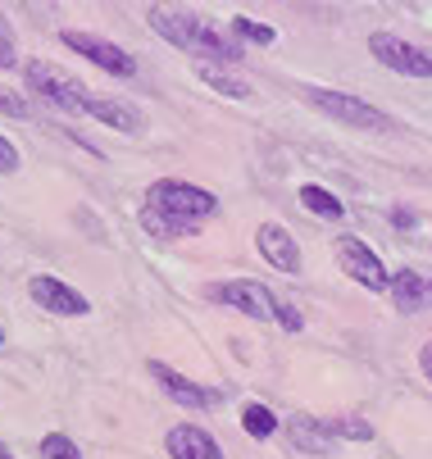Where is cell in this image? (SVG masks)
<instances>
[{
  "label": "cell",
  "instance_id": "obj_1",
  "mask_svg": "<svg viewBox=\"0 0 432 459\" xmlns=\"http://www.w3.org/2000/svg\"><path fill=\"white\" fill-rule=\"evenodd\" d=\"M214 214H219V201L210 191H201L192 182H177V178H164L146 191L142 228L155 241H177V237H192L196 228H205Z\"/></svg>",
  "mask_w": 432,
  "mask_h": 459
},
{
  "label": "cell",
  "instance_id": "obj_2",
  "mask_svg": "<svg viewBox=\"0 0 432 459\" xmlns=\"http://www.w3.org/2000/svg\"><path fill=\"white\" fill-rule=\"evenodd\" d=\"M151 28L177 46V50H192V55H205V59H223V64H237L241 59V46L228 41L214 23H205L201 14L192 10H177V5H151Z\"/></svg>",
  "mask_w": 432,
  "mask_h": 459
},
{
  "label": "cell",
  "instance_id": "obj_3",
  "mask_svg": "<svg viewBox=\"0 0 432 459\" xmlns=\"http://www.w3.org/2000/svg\"><path fill=\"white\" fill-rule=\"evenodd\" d=\"M23 78H28V87H32L41 100H50L55 109H69V114H82V109H87V96H91V91H87L73 74L55 69L50 59H28Z\"/></svg>",
  "mask_w": 432,
  "mask_h": 459
},
{
  "label": "cell",
  "instance_id": "obj_4",
  "mask_svg": "<svg viewBox=\"0 0 432 459\" xmlns=\"http://www.w3.org/2000/svg\"><path fill=\"white\" fill-rule=\"evenodd\" d=\"M305 96H310V105H315V109H324V114H328V118H337V123L368 127V133H392V127H396L383 109L364 105L359 96H346V91H324V87H310Z\"/></svg>",
  "mask_w": 432,
  "mask_h": 459
},
{
  "label": "cell",
  "instance_id": "obj_5",
  "mask_svg": "<svg viewBox=\"0 0 432 459\" xmlns=\"http://www.w3.org/2000/svg\"><path fill=\"white\" fill-rule=\"evenodd\" d=\"M368 50H374V59L383 64V69L392 74H405V78H432V55L392 37V32H374L368 37Z\"/></svg>",
  "mask_w": 432,
  "mask_h": 459
},
{
  "label": "cell",
  "instance_id": "obj_6",
  "mask_svg": "<svg viewBox=\"0 0 432 459\" xmlns=\"http://www.w3.org/2000/svg\"><path fill=\"white\" fill-rule=\"evenodd\" d=\"M337 264H341V273L350 278V282H359V287H368V291H387V269H383V259L368 250L359 237H341L337 241Z\"/></svg>",
  "mask_w": 432,
  "mask_h": 459
},
{
  "label": "cell",
  "instance_id": "obj_7",
  "mask_svg": "<svg viewBox=\"0 0 432 459\" xmlns=\"http://www.w3.org/2000/svg\"><path fill=\"white\" fill-rule=\"evenodd\" d=\"M59 41H65L69 50H78L82 59H91V64H100V69H109V74H118V78H133L137 74V59L123 50V46H114V41H105V37H96V32H59Z\"/></svg>",
  "mask_w": 432,
  "mask_h": 459
},
{
  "label": "cell",
  "instance_id": "obj_8",
  "mask_svg": "<svg viewBox=\"0 0 432 459\" xmlns=\"http://www.w3.org/2000/svg\"><path fill=\"white\" fill-rule=\"evenodd\" d=\"M28 296H32L46 314H59V318H82V314L91 309L82 291H73L69 282H59V278H50V273H37V278L28 282Z\"/></svg>",
  "mask_w": 432,
  "mask_h": 459
},
{
  "label": "cell",
  "instance_id": "obj_9",
  "mask_svg": "<svg viewBox=\"0 0 432 459\" xmlns=\"http://www.w3.org/2000/svg\"><path fill=\"white\" fill-rule=\"evenodd\" d=\"M210 300H219V305H237L241 314H251V318H273V314H278V300H273L269 287H260L255 278H237V282L210 287Z\"/></svg>",
  "mask_w": 432,
  "mask_h": 459
},
{
  "label": "cell",
  "instance_id": "obj_10",
  "mask_svg": "<svg viewBox=\"0 0 432 459\" xmlns=\"http://www.w3.org/2000/svg\"><path fill=\"white\" fill-rule=\"evenodd\" d=\"M151 377L164 386V396H168V401L187 405V410H205V405H214V401H219V391H205V386H196L192 377L173 373L168 364H151Z\"/></svg>",
  "mask_w": 432,
  "mask_h": 459
},
{
  "label": "cell",
  "instance_id": "obj_11",
  "mask_svg": "<svg viewBox=\"0 0 432 459\" xmlns=\"http://www.w3.org/2000/svg\"><path fill=\"white\" fill-rule=\"evenodd\" d=\"M255 246H260V255L269 259V264H273L278 273H296V269H300V246L291 241V232H287V228L264 223V228L255 232Z\"/></svg>",
  "mask_w": 432,
  "mask_h": 459
},
{
  "label": "cell",
  "instance_id": "obj_12",
  "mask_svg": "<svg viewBox=\"0 0 432 459\" xmlns=\"http://www.w3.org/2000/svg\"><path fill=\"white\" fill-rule=\"evenodd\" d=\"M387 296H392V305H396L401 314H419V309L432 305V278H423V273H414V269H401V273H392Z\"/></svg>",
  "mask_w": 432,
  "mask_h": 459
},
{
  "label": "cell",
  "instance_id": "obj_13",
  "mask_svg": "<svg viewBox=\"0 0 432 459\" xmlns=\"http://www.w3.org/2000/svg\"><path fill=\"white\" fill-rule=\"evenodd\" d=\"M87 114L91 118H100V123H109L114 133H142L146 127V118H142V109L137 105H128V100H118V96H87Z\"/></svg>",
  "mask_w": 432,
  "mask_h": 459
},
{
  "label": "cell",
  "instance_id": "obj_14",
  "mask_svg": "<svg viewBox=\"0 0 432 459\" xmlns=\"http://www.w3.org/2000/svg\"><path fill=\"white\" fill-rule=\"evenodd\" d=\"M164 446H168V455H173V459H223L219 441H214L205 428H192V423L173 428Z\"/></svg>",
  "mask_w": 432,
  "mask_h": 459
},
{
  "label": "cell",
  "instance_id": "obj_15",
  "mask_svg": "<svg viewBox=\"0 0 432 459\" xmlns=\"http://www.w3.org/2000/svg\"><path fill=\"white\" fill-rule=\"evenodd\" d=\"M291 446L305 450V455H328L337 446V428L333 423H319L310 414H296L291 419Z\"/></svg>",
  "mask_w": 432,
  "mask_h": 459
},
{
  "label": "cell",
  "instance_id": "obj_16",
  "mask_svg": "<svg viewBox=\"0 0 432 459\" xmlns=\"http://www.w3.org/2000/svg\"><path fill=\"white\" fill-rule=\"evenodd\" d=\"M300 205L310 210L315 219H341V214H346V205L337 201V195L324 191V186H315V182H310V186H300Z\"/></svg>",
  "mask_w": 432,
  "mask_h": 459
},
{
  "label": "cell",
  "instance_id": "obj_17",
  "mask_svg": "<svg viewBox=\"0 0 432 459\" xmlns=\"http://www.w3.org/2000/svg\"><path fill=\"white\" fill-rule=\"evenodd\" d=\"M196 74H201L205 87H214V91H223V96H232V100H246V96H251V82H241V78L214 69V64H196Z\"/></svg>",
  "mask_w": 432,
  "mask_h": 459
},
{
  "label": "cell",
  "instance_id": "obj_18",
  "mask_svg": "<svg viewBox=\"0 0 432 459\" xmlns=\"http://www.w3.org/2000/svg\"><path fill=\"white\" fill-rule=\"evenodd\" d=\"M241 428L251 432L255 441H264V437H273V432H278V419H273V410H269V405H246V410H241Z\"/></svg>",
  "mask_w": 432,
  "mask_h": 459
},
{
  "label": "cell",
  "instance_id": "obj_19",
  "mask_svg": "<svg viewBox=\"0 0 432 459\" xmlns=\"http://www.w3.org/2000/svg\"><path fill=\"white\" fill-rule=\"evenodd\" d=\"M41 459H82V450H78L65 432H50V437L41 441Z\"/></svg>",
  "mask_w": 432,
  "mask_h": 459
},
{
  "label": "cell",
  "instance_id": "obj_20",
  "mask_svg": "<svg viewBox=\"0 0 432 459\" xmlns=\"http://www.w3.org/2000/svg\"><path fill=\"white\" fill-rule=\"evenodd\" d=\"M232 28H237V37L255 41V46H273V37H278L269 23H255V19H232Z\"/></svg>",
  "mask_w": 432,
  "mask_h": 459
},
{
  "label": "cell",
  "instance_id": "obj_21",
  "mask_svg": "<svg viewBox=\"0 0 432 459\" xmlns=\"http://www.w3.org/2000/svg\"><path fill=\"white\" fill-rule=\"evenodd\" d=\"M333 428H337V437H346V441H368V437H374V428L359 423V419H341V423H333Z\"/></svg>",
  "mask_w": 432,
  "mask_h": 459
},
{
  "label": "cell",
  "instance_id": "obj_22",
  "mask_svg": "<svg viewBox=\"0 0 432 459\" xmlns=\"http://www.w3.org/2000/svg\"><path fill=\"white\" fill-rule=\"evenodd\" d=\"M19 64V50H14V37H10V28L0 23V69H14Z\"/></svg>",
  "mask_w": 432,
  "mask_h": 459
},
{
  "label": "cell",
  "instance_id": "obj_23",
  "mask_svg": "<svg viewBox=\"0 0 432 459\" xmlns=\"http://www.w3.org/2000/svg\"><path fill=\"white\" fill-rule=\"evenodd\" d=\"M0 114H10V118H28V105H23L14 91H0Z\"/></svg>",
  "mask_w": 432,
  "mask_h": 459
},
{
  "label": "cell",
  "instance_id": "obj_24",
  "mask_svg": "<svg viewBox=\"0 0 432 459\" xmlns=\"http://www.w3.org/2000/svg\"><path fill=\"white\" fill-rule=\"evenodd\" d=\"M14 169H19V151H14V142L0 137V173H14Z\"/></svg>",
  "mask_w": 432,
  "mask_h": 459
},
{
  "label": "cell",
  "instance_id": "obj_25",
  "mask_svg": "<svg viewBox=\"0 0 432 459\" xmlns=\"http://www.w3.org/2000/svg\"><path fill=\"white\" fill-rule=\"evenodd\" d=\"M278 323L287 327V333H300V323H305V318H300V309H291V305H278Z\"/></svg>",
  "mask_w": 432,
  "mask_h": 459
},
{
  "label": "cell",
  "instance_id": "obj_26",
  "mask_svg": "<svg viewBox=\"0 0 432 459\" xmlns=\"http://www.w3.org/2000/svg\"><path fill=\"white\" fill-rule=\"evenodd\" d=\"M419 364H423V377H428V382H432V342H428V346H423V355H419Z\"/></svg>",
  "mask_w": 432,
  "mask_h": 459
},
{
  "label": "cell",
  "instance_id": "obj_27",
  "mask_svg": "<svg viewBox=\"0 0 432 459\" xmlns=\"http://www.w3.org/2000/svg\"><path fill=\"white\" fill-rule=\"evenodd\" d=\"M0 459H14V450H10V446H0Z\"/></svg>",
  "mask_w": 432,
  "mask_h": 459
},
{
  "label": "cell",
  "instance_id": "obj_28",
  "mask_svg": "<svg viewBox=\"0 0 432 459\" xmlns=\"http://www.w3.org/2000/svg\"><path fill=\"white\" fill-rule=\"evenodd\" d=\"M0 342H5V327H0Z\"/></svg>",
  "mask_w": 432,
  "mask_h": 459
}]
</instances>
